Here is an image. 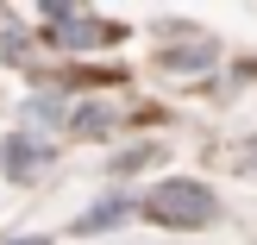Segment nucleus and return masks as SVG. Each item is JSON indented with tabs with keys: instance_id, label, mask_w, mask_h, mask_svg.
Returning <instances> with one entry per match:
<instances>
[{
	"instance_id": "obj_1",
	"label": "nucleus",
	"mask_w": 257,
	"mask_h": 245,
	"mask_svg": "<svg viewBox=\"0 0 257 245\" xmlns=\"http://www.w3.org/2000/svg\"><path fill=\"white\" fill-rule=\"evenodd\" d=\"M145 214L157 226H182V233H195V226H213V220H220V195H213L207 183H195V176H176V183H157L145 195Z\"/></svg>"
},
{
	"instance_id": "obj_2",
	"label": "nucleus",
	"mask_w": 257,
	"mask_h": 245,
	"mask_svg": "<svg viewBox=\"0 0 257 245\" xmlns=\"http://www.w3.org/2000/svg\"><path fill=\"white\" fill-rule=\"evenodd\" d=\"M44 25H50V38H57V44H69V50L113 44V25L88 19V13H75V7H44Z\"/></svg>"
},
{
	"instance_id": "obj_3",
	"label": "nucleus",
	"mask_w": 257,
	"mask_h": 245,
	"mask_svg": "<svg viewBox=\"0 0 257 245\" xmlns=\"http://www.w3.org/2000/svg\"><path fill=\"white\" fill-rule=\"evenodd\" d=\"M50 157H57V145H44L38 132H13L7 145H0V170H7L13 183H32L38 170H50Z\"/></svg>"
},
{
	"instance_id": "obj_4",
	"label": "nucleus",
	"mask_w": 257,
	"mask_h": 245,
	"mask_svg": "<svg viewBox=\"0 0 257 245\" xmlns=\"http://www.w3.org/2000/svg\"><path fill=\"white\" fill-rule=\"evenodd\" d=\"M220 57V44H213L207 32H182L163 44V69H207V63Z\"/></svg>"
},
{
	"instance_id": "obj_5",
	"label": "nucleus",
	"mask_w": 257,
	"mask_h": 245,
	"mask_svg": "<svg viewBox=\"0 0 257 245\" xmlns=\"http://www.w3.org/2000/svg\"><path fill=\"white\" fill-rule=\"evenodd\" d=\"M125 214H132V201H125V195H113V201H100V208H88L82 220H75V233H100V226L125 220Z\"/></svg>"
},
{
	"instance_id": "obj_6",
	"label": "nucleus",
	"mask_w": 257,
	"mask_h": 245,
	"mask_svg": "<svg viewBox=\"0 0 257 245\" xmlns=\"http://www.w3.org/2000/svg\"><path fill=\"white\" fill-rule=\"evenodd\" d=\"M69 126H75V132H88V138H100V132H113V126H119V113H113V107H75Z\"/></svg>"
},
{
	"instance_id": "obj_7",
	"label": "nucleus",
	"mask_w": 257,
	"mask_h": 245,
	"mask_svg": "<svg viewBox=\"0 0 257 245\" xmlns=\"http://www.w3.org/2000/svg\"><path fill=\"white\" fill-rule=\"evenodd\" d=\"M157 157H163L157 145H138V151H119V157H113V170H119V176H132V170H145V164H157Z\"/></svg>"
},
{
	"instance_id": "obj_8",
	"label": "nucleus",
	"mask_w": 257,
	"mask_h": 245,
	"mask_svg": "<svg viewBox=\"0 0 257 245\" xmlns=\"http://www.w3.org/2000/svg\"><path fill=\"white\" fill-rule=\"evenodd\" d=\"M25 113H32V120H63V107H57V101H50V95H38V101H25Z\"/></svg>"
},
{
	"instance_id": "obj_9",
	"label": "nucleus",
	"mask_w": 257,
	"mask_h": 245,
	"mask_svg": "<svg viewBox=\"0 0 257 245\" xmlns=\"http://www.w3.org/2000/svg\"><path fill=\"white\" fill-rule=\"evenodd\" d=\"M25 57V38L19 32H0V63H19Z\"/></svg>"
},
{
	"instance_id": "obj_10",
	"label": "nucleus",
	"mask_w": 257,
	"mask_h": 245,
	"mask_svg": "<svg viewBox=\"0 0 257 245\" xmlns=\"http://www.w3.org/2000/svg\"><path fill=\"white\" fill-rule=\"evenodd\" d=\"M19 245H44V239H19Z\"/></svg>"
}]
</instances>
